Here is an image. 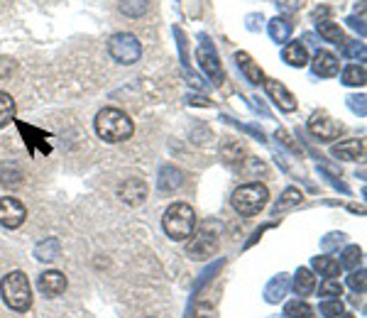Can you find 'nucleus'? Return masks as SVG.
Wrapping results in <instances>:
<instances>
[{
  "instance_id": "nucleus-1",
  "label": "nucleus",
  "mask_w": 367,
  "mask_h": 318,
  "mask_svg": "<svg viewBox=\"0 0 367 318\" xmlns=\"http://www.w3.org/2000/svg\"><path fill=\"white\" fill-rule=\"evenodd\" d=\"M96 133H98L100 140L111 142H125L133 137L135 133V125L128 115L118 108H103V111L96 115Z\"/></svg>"
},
{
  "instance_id": "nucleus-2",
  "label": "nucleus",
  "mask_w": 367,
  "mask_h": 318,
  "mask_svg": "<svg viewBox=\"0 0 367 318\" xmlns=\"http://www.w3.org/2000/svg\"><path fill=\"white\" fill-rule=\"evenodd\" d=\"M162 225H164V233L172 240L181 242L189 240L196 230V213L189 203H172V206L164 211L162 216Z\"/></svg>"
},
{
  "instance_id": "nucleus-3",
  "label": "nucleus",
  "mask_w": 367,
  "mask_h": 318,
  "mask_svg": "<svg viewBox=\"0 0 367 318\" xmlns=\"http://www.w3.org/2000/svg\"><path fill=\"white\" fill-rule=\"evenodd\" d=\"M0 294L3 302L12 308V311H27L32 306V284H30L25 272H10L0 282Z\"/></svg>"
},
{
  "instance_id": "nucleus-4",
  "label": "nucleus",
  "mask_w": 367,
  "mask_h": 318,
  "mask_svg": "<svg viewBox=\"0 0 367 318\" xmlns=\"http://www.w3.org/2000/svg\"><path fill=\"white\" fill-rule=\"evenodd\" d=\"M267 201H269V191H267V186L260 184V181L243 184L240 189H235V194H233V208L245 218L257 216L262 208L267 206Z\"/></svg>"
},
{
  "instance_id": "nucleus-5",
  "label": "nucleus",
  "mask_w": 367,
  "mask_h": 318,
  "mask_svg": "<svg viewBox=\"0 0 367 318\" xmlns=\"http://www.w3.org/2000/svg\"><path fill=\"white\" fill-rule=\"evenodd\" d=\"M218 245H221V225L203 223L199 233L191 235L186 255H189L191 260H208V257L218 252Z\"/></svg>"
},
{
  "instance_id": "nucleus-6",
  "label": "nucleus",
  "mask_w": 367,
  "mask_h": 318,
  "mask_svg": "<svg viewBox=\"0 0 367 318\" xmlns=\"http://www.w3.org/2000/svg\"><path fill=\"white\" fill-rule=\"evenodd\" d=\"M108 52H111V56L118 64L130 67V64L140 62V56H142V45H140V39L135 37V34L118 32L108 39Z\"/></svg>"
},
{
  "instance_id": "nucleus-7",
  "label": "nucleus",
  "mask_w": 367,
  "mask_h": 318,
  "mask_svg": "<svg viewBox=\"0 0 367 318\" xmlns=\"http://www.w3.org/2000/svg\"><path fill=\"white\" fill-rule=\"evenodd\" d=\"M196 62H199L201 71L206 73L208 81L213 86L223 84V67L218 59V52L213 47V42L208 39V34H199V52H196Z\"/></svg>"
},
{
  "instance_id": "nucleus-8",
  "label": "nucleus",
  "mask_w": 367,
  "mask_h": 318,
  "mask_svg": "<svg viewBox=\"0 0 367 318\" xmlns=\"http://www.w3.org/2000/svg\"><path fill=\"white\" fill-rule=\"evenodd\" d=\"M309 130H311L313 137H318L321 142H333L335 137L343 133V125H340L338 120H333L326 111H316L309 117Z\"/></svg>"
},
{
  "instance_id": "nucleus-9",
  "label": "nucleus",
  "mask_w": 367,
  "mask_h": 318,
  "mask_svg": "<svg viewBox=\"0 0 367 318\" xmlns=\"http://www.w3.org/2000/svg\"><path fill=\"white\" fill-rule=\"evenodd\" d=\"M265 91H267V95L272 98V103L279 108V111L284 113H294L296 111V98L294 93H291L287 86L282 84V81H277V78H265Z\"/></svg>"
},
{
  "instance_id": "nucleus-10",
  "label": "nucleus",
  "mask_w": 367,
  "mask_h": 318,
  "mask_svg": "<svg viewBox=\"0 0 367 318\" xmlns=\"http://www.w3.org/2000/svg\"><path fill=\"white\" fill-rule=\"evenodd\" d=\"M25 218H27V208L17 201V198H10V196L0 198V223L5 225V228L10 230L20 228L25 223Z\"/></svg>"
},
{
  "instance_id": "nucleus-11",
  "label": "nucleus",
  "mask_w": 367,
  "mask_h": 318,
  "mask_svg": "<svg viewBox=\"0 0 367 318\" xmlns=\"http://www.w3.org/2000/svg\"><path fill=\"white\" fill-rule=\"evenodd\" d=\"M118 198L128 206H140L145 203L147 198V184L142 179H125L120 186H118Z\"/></svg>"
},
{
  "instance_id": "nucleus-12",
  "label": "nucleus",
  "mask_w": 367,
  "mask_h": 318,
  "mask_svg": "<svg viewBox=\"0 0 367 318\" xmlns=\"http://www.w3.org/2000/svg\"><path fill=\"white\" fill-rule=\"evenodd\" d=\"M39 291L45 296H49V299H54V296L64 294L69 286L67 277H64V272H56V269H49V272L39 274V282H37Z\"/></svg>"
},
{
  "instance_id": "nucleus-13",
  "label": "nucleus",
  "mask_w": 367,
  "mask_h": 318,
  "mask_svg": "<svg viewBox=\"0 0 367 318\" xmlns=\"http://www.w3.org/2000/svg\"><path fill=\"white\" fill-rule=\"evenodd\" d=\"M311 69H313V73H316V76L331 78V76H335V73H338L340 62H338V56H335L333 52L318 49L316 56H313V62H311Z\"/></svg>"
},
{
  "instance_id": "nucleus-14",
  "label": "nucleus",
  "mask_w": 367,
  "mask_h": 318,
  "mask_svg": "<svg viewBox=\"0 0 367 318\" xmlns=\"http://www.w3.org/2000/svg\"><path fill=\"white\" fill-rule=\"evenodd\" d=\"M331 155L343 159V162H357L365 157V142L362 140H343L331 150Z\"/></svg>"
},
{
  "instance_id": "nucleus-15",
  "label": "nucleus",
  "mask_w": 367,
  "mask_h": 318,
  "mask_svg": "<svg viewBox=\"0 0 367 318\" xmlns=\"http://www.w3.org/2000/svg\"><path fill=\"white\" fill-rule=\"evenodd\" d=\"M235 64H238V69L243 71V76L247 78L250 84H255V86L265 84V73H262V69L252 62V56L247 54V52H238V54H235Z\"/></svg>"
},
{
  "instance_id": "nucleus-16",
  "label": "nucleus",
  "mask_w": 367,
  "mask_h": 318,
  "mask_svg": "<svg viewBox=\"0 0 367 318\" xmlns=\"http://www.w3.org/2000/svg\"><path fill=\"white\" fill-rule=\"evenodd\" d=\"M289 291V274H277L267 286H265V302L279 304Z\"/></svg>"
},
{
  "instance_id": "nucleus-17",
  "label": "nucleus",
  "mask_w": 367,
  "mask_h": 318,
  "mask_svg": "<svg viewBox=\"0 0 367 318\" xmlns=\"http://www.w3.org/2000/svg\"><path fill=\"white\" fill-rule=\"evenodd\" d=\"M181 184H184V174L179 172L177 167H172V164H164V167L159 169V181H157L159 191H177Z\"/></svg>"
},
{
  "instance_id": "nucleus-18",
  "label": "nucleus",
  "mask_w": 367,
  "mask_h": 318,
  "mask_svg": "<svg viewBox=\"0 0 367 318\" xmlns=\"http://www.w3.org/2000/svg\"><path fill=\"white\" fill-rule=\"evenodd\" d=\"M59 255H61V242L56 238H47V240L34 245V260H39V262H54Z\"/></svg>"
},
{
  "instance_id": "nucleus-19",
  "label": "nucleus",
  "mask_w": 367,
  "mask_h": 318,
  "mask_svg": "<svg viewBox=\"0 0 367 318\" xmlns=\"http://www.w3.org/2000/svg\"><path fill=\"white\" fill-rule=\"evenodd\" d=\"M316 289V277L309 267H299L294 274V291L296 296H309Z\"/></svg>"
},
{
  "instance_id": "nucleus-20",
  "label": "nucleus",
  "mask_w": 367,
  "mask_h": 318,
  "mask_svg": "<svg viewBox=\"0 0 367 318\" xmlns=\"http://www.w3.org/2000/svg\"><path fill=\"white\" fill-rule=\"evenodd\" d=\"M311 267L316 269L318 274H323L326 280H335V277H340V269H343V267H340L338 260H333V257H326V255L313 257Z\"/></svg>"
},
{
  "instance_id": "nucleus-21",
  "label": "nucleus",
  "mask_w": 367,
  "mask_h": 318,
  "mask_svg": "<svg viewBox=\"0 0 367 318\" xmlns=\"http://www.w3.org/2000/svg\"><path fill=\"white\" fill-rule=\"evenodd\" d=\"M284 62L289 64V67L304 69L306 64H309V54H306V47L299 45V42H289V45L284 47Z\"/></svg>"
},
{
  "instance_id": "nucleus-22",
  "label": "nucleus",
  "mask_w": 367,
  "mask_h": 318,
  "mask_svg": "<svg viewBox=\"0 0 367 318\" xmlns=\"http://www.w3.org/2000/svg\"><path fill=\"white\" fill-rule=\"evenodd\" d=\"M221 159L228 167H238V164L245 162V147L238 140H228L221 147Z\"/></svg>"
},
{
  "instance_id": "nucleus-23",
  "label": "nucleus",
  "mask_w": 367,
  "mask_h": 318,
  "mask_svg": "<svg viewBox=\"0 0 367 318\" xmlns=\"http://www.w3.org/2000/svg\"><path fill=\"white\" fill-rule=\"evenodd\" d=\"M267 32L277 45H282V42H287L291 37V23H287L284 17H274L267 23Z\"/></svg>"
},
{
  "instance_id": "nucleus-24",
  "label": "nucleus",
  "mask_w": 367,
  "mask_h": 318,
  "mask_svg": "<svg viewBox=\"0 0 367 318\" xmlns=\"http://www.w3.org/2000/svg\"><path fill=\"white\" fill-rule=\"evenodd\" d=\"M316 27H318V34H321L326 42H331V45H340L345 39L343 30H340L338 23H333V20H318Z\"/></svg>"
},
{
  "instance_id": "nucleus-25",
  "label": "nucleus",
  "mask_w": 367,
  "mask_h": 318,
  "mask_svg": "<svg viewBox=\"0 0 367 318\" xmlns=\"http://www.w3.org/2000/svg\"><path fill=\"white\" fill-rule=\"evenodd\" d=\"M301 198H304V196H301V191H299V189H294V186H289V189H287L282 196H279V201L272 206V213H274V216H277V213L287 211V208L299 206V203H301Z\"/></svg>"
},
{
  "instance_id": "nucleus-26",
  "label": "nucleus",
  "mask_w": 367,
  "mask_h": 318,
  "mask_svg": "<svg viewBox=\"0 0 367 318\" xmlns=\"http://www.w3.org/2000/svg\"><path fill=\"white\" fill-rule=\"evenodd\" d=\"M367 81V73L362 64H351V67H345L343 71V84L345 86H365Z\"/></svg>"
},
{
  "instance_id": "nucleus-27",
  "label": "nucleus",
  "mask_w": 367,
  "mask_h": 318,
  "mask_svg": "<svg viewBox=\"0 0 367 318\" xmlns=\"http://www.w3.org/2000/svg\"><path fill=\"white\" fill-rule=\"evenodd\" d=\"M12 120H15V101L5 91H0V128H5Z\"/></svg>"
},
{
  "instance_id": "nucleus-28",
  "label": "nucleus",
  "mask_w": 367,
  "mask_h": 318,
  "mask_svg": "<svg viewBox=\"0 0 367 318\" xmlns=\"http://www.w3.org/2000/svg\"><path fill=\"white\" fill-rule=\"evenodd\" d=\"M340 267L345 269H360L362 267V250L357 245H351V247H345L343 252V260H340Z\"/></svg>"
},
{
  "instance_id": "nucleus-29",
  "label": "nucleus",
  "mask_w": 367,
  "mask_h": 318,
  "mask_svg": "<svg viewBox=\"0 0 367 318\" xmlns=\"http://www.w3.org/2000/svg\"><path fill=\"white\" fill-rule=\"evenodd\" d=\"M284 316H287V318H311L313 316V308L309 306L306 302H299V299H294V302H289L287 306H284Z\"/></svg>"
},
{
  "instance_id": "nucleus-30",
  "label": "nucleus",
  "mask_w": 367,
  "mask_h": 318,
  "mask_svg": "<svg viewBox=\"0 0 367 318\" xmlns=\"http://www.w3.org/2000/svg\"><path fill=\"white\" fill-rule=\"evenodd\" d=\"M120 12L128 17H142L147 12V0H120Z\"/></svg>"
},
{
  "instance_id": "nucleus-31",
  "label": "nucleus",
  "mask_w": 367,
  "mask_h": 318,
  "mask_svg": "<svg viewBox=\"0 0 367 318\" xmlns=\"http://www.w3.org/2000/svg\"><path fill=\"white\" fill-rule=\"evenodd\" d=\"M340 47H343V54L345 56L357 59V62H365L367 49H365V45H362V42H348V39H343V42H340Z\"/></svg>"
},
{
  "instance_id": "nucleus-32",
  "label": "nucleus",
  "mask_w": 367,
  "mask_h": 318,
  "mask_svg": "<svg viewBox=\"0 0 367 318\" xmlns=\"http://www.w3.org/2000/svg\"><path fill=\"white\" fill-rule=\"evenodd\" d=\"M318 311L326 318H338L340 313H343V304H340V299H323Z\"/></svg>"
},
{
  "instance_id": "nucleus-33",
  "label": "nucleus",
  "mask_w": 367,
  "mask_h": 318,
  "mask_svg": "<svg viewBox=\"0 0 367 318\" xmlns=\"http://www.w3.org/2000/svg\"><path fill=\"white\" fill-rule=\"evenodd\" d=\"M367 274H365V269H353L351 272V277H348V286H351L353 291H357V294H365V289H367V280H365Z\"/></svg>"
},
{
  "instance_id": "nucleus-34",
  "label": "nucleus",
  "mask_w": 367,
  "mask_h": 318,
  "mask_svg": "<svg viewBox=\"0 0 367 318\" xmlns=\"http://www.w3.org/2000/svg\"><path fill=\"white\" fill-rule=\"evenodd\" d=\"M318 294L323 299H338V296H343V284L338 280H326L321 284V289H318Z\"/></svg>"
},
{
  "instance_id": "nucleus-35",
  "label": "nucleus",
  "mask_w": 367,
  "mask_h": 318,
  "mask_svg": "<svg viewBox=\"0 0 367 318\" xmlns=\"http://www.w3.org/2000/svg\"><path fill=\"white\" fill-rule=\"evenodd\" d=\"M223 264H225V260H223V257H221V260H216V262H213V264H208L206 272L201 274V280L196 282V289H199V286H203V284H206V282H211V280H213V274H216L218 269L223 267ZM196 289H194V291H196Z\"/></svg>"
},
{
  "instance_id": "nucleus-36",
  "label": "nucleus",
  "mask_w": 367,
  "mask_h": 318,
  "mask_svg": "<svg viewBox=\"0 0 367 318\" xmlns=\"http://www.w3.org/2000/svg\"><path fill=\"white\" fill-rule=\"evenodd\" d=\"M365 95H348V108H351L353 113H357L360 117L367 115V108H365Z\"/></svg>"
},
{
  "instance_id": "nucleus-37",
  "label": "nucleus",
  "mask_w": 367,
  "mask_h": 318,
  "mask_svg": "<svg viewBox=\"0 0 367 318\" xmlns=\"http://www.w3.org/2000/svg\"><path fill=\"white\" fill-rule=\"evenodd\" d=\"M186 101H189L191 106H206V108L213 106L211 98H208V95H203V93H201V95H199V93H191L189 98H186Z\"/></svg>"
},
{
  "instance_id": "nucleus-38",
  "label": "nucleus",
  "mask_w": 367,
  "mask_h": 318,
  "mask_svg": "<svg viewBox=\"0 0 367 318\" xmlns=\"http://www.w3.org/2000/svg\"><path fill=\"white\" fill-rule=\"evenodd\" d=\"M343 240H345V235H343V233H331V235H326V240H323V247H326V250H331V247L340 245Z\"/></svg>"
},
{
  "instance_id": "nucleus-39",
  "label": "nucleus",
  "mask_w": 367,
  "mask_h": 318,
  "mask_svg": "<svg viewBox=\"0 0 367 318\" xmlns=\"http://www.w3.org/2000/svg\"><path fill=\"white\" fill-rule=\"evenodd\" d=\"M345 23H348V27L357 30V32H360V37H365V20H362V17L351 15V17H348V20H345Z\"/></svg>"
},
{
  "instance_id": "nucleus-40",
  "label": "nucleus",
  "mask_w": 367,
  "mask_h": 318,
  "mask_svg": "<svg viewBox=\"0 0 367 318\" xmlns=\"http://www.w3.org/2000/svg\"><path fill=\"white\" fill-rule=\"evenodd\" d=\"M0 181H3V184H8V186H17L20 184V174H10L8 172V169H3V174H0Z\"/></svg>"
},
{
  "instance_id": "nucleus-41",
  "label": "nucleus",
  "mask_w": 367,
  "mask_h": 318,
  "mask_svg": "<svg viewBox=\"0 0 367 318\" xmlns=\"http://www.w3.org/2000/svg\"><path fill=\"white\" fill-rule=\"evenodd\" d=\"M262 23H265V20H262V15H247V30H252V32H255V30H260Z\"/></svg>"
},
{
  "instance_id": "nucleus-42",
  "label": "nucleus",
  "mask_w": 367,
  "mask_h": 318,
  "mask_svg": "<svg viewBox=\"0 0 367 318\" xmlns=\"http://www.w3.org/2000/svg\"><path fill=\"white\" fill-rule=\"evenodd\" d=\"M267 228H272V223L262 225L260 230H255V233H252V238H250V240L245 242V247H252V245H255V242H257V240H260V238H262V233H265V230H267Z\"/></svg>"
},
{
  "instance_id": "nucleus-43",
  "label": "nucleus",
  "mask_w": 367,
  "mask_h": 318,
  "mask_svg": "<svg viewBox=\"0 0 367 318\" xmlns=\"http://www.w3.org/2000/svg\"><path fill=\"white\" fill-rule=\"evenodd\" d=\"M191 318H216V313H213L211 308H208V311H199L196 316H191Z\"/></svg>"
},
{
  "instance_id": "nucleus-44",
  "label": "nucleus",
  "mask_w": 367,
  "mask_h": 318,
  "mask_svg": "<svg viewBox=\"0 0 367 318\" xmlns=\"http://www.w3.org/2000/svg\"><path fill=\"white\" fill-rule=\"evenodd\" d=\"M338 318H355V316H353V313H340Z\"/></svg>"
}]
</instances>
